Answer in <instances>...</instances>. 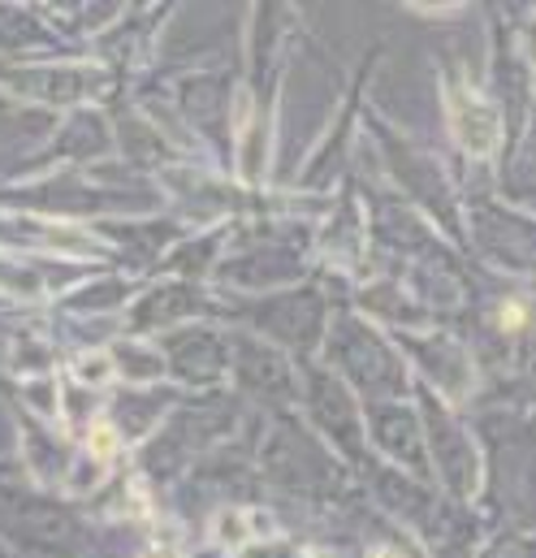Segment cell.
Here are the masks:
<instances>
[{
	"mask_svg": "<svg viewBox=\"0 0 536 558\" xmlns=\"http://www.w3.org/2000/svg\"><path fill=\"white\" fill-rule=\"evenodd\" d=\"M502 325H507V329H520V325H524V307H515V303H511V307H507V320H502Z\"/></svg>",
	"mask_w": 536,
	"mask_h": 558,
	"instance_id": "cell-2",
	"label": "cell"
},
{
	"mask_svg": "<svg viewBox=\"0 0 536 558\" xmlns=\"http://www.w3.org/2000/svg\"><path fill=\"white\" fill-rule=\"evenodd\" d=\"M113 441H118V437H113V428H109V424H100V428L92 433V450H96L100 459H105V454L113 450Z\"/></svg>",
	"mask_w": 536,
	"mask_h": 558,
	"instance_id": "cell-1",
	"label": "cell"
}]
</instances>
